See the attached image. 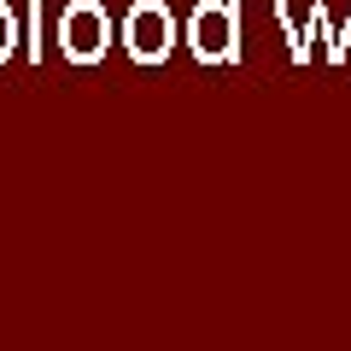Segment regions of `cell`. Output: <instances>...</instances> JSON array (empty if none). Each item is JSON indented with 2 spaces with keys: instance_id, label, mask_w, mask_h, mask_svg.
I'll list each match as a JSON object with an SVG mask.
<instances>
[{
  "instance_id": "obj_2",
  "label": "cell",
  "mask_w": 351,
  "mask_h": 351,
  "mask_svg": "<svg viewBox=\"0 0 351 351\" xmlns=\"http://www.w3.org/2000/svg\"><path fill=\"white\" fill-rule=\"evenodd\" d=\"M112 12H106L100 0H71L64 6V18H59V47H64V59L71 64H100L106 59V47H112Z\"/></svg>"
},
{
  "instance_id": "obj_4",
  "label": "cell",
  "mask_w": 351,
  "mask_h": 351,
  "mask_svg": "<svg viewBox=\"0 0 351 351\" xmlns=\"http://www.w3.org/2000/svg\"><path fill=\"white\" fill-rule=\"evenodd\" d=\"M276 24H281V36H287V53H293V64H304V59H311V36H304V29L293 24V12H287V6H276Z\"/></svg>"
},
{
  "instance_id": "obj_5",
  "label": "cell",
  "mask_w": 351,
  "mask_h": 351,
  "mask_svg": "<svg viewBox=\"0 0 351 351\" xmlns=\"http://www.w3.org/2000/svg\"><path fill=\"white\" fill-rule=\"evenodd\" d=\"M18 47H24V29H18V12L6 6V0H0V64L12 59Z\"/></svg>"
},
{
  "instance_id": "obj_6",
  "label": "cell",
  "mask_w": 351,
  "mask_h": 351,
  "mask_svg": "<svg viewBox=\"0 0 351 351\" xmlns=\"http://www.w3.org/2000/svg\"><path fill=\"white\" fill-rule=\"evenodd\" d=\"M24 53H29V59H41V53H47V47H41V0H29V36H24Z\"/></svg>"
},
{
  "instance_id": "obj_3",
  "label": "cell",
  "mask_w": 351,
  "mask_h": 351,
  "mask_svg": "<svg viewBox=\"0 0 351 351\" xmlns=\"http://www.w3.org/2000/svg\"><path fill=\"white\" fill-rule=\"evenodd\" d=\"M123 47L135 64H164L176 53V18L164 0H135L123 18Z\"/></svg>"
},
{
  "instance_id": "obj_1",
  "label": "cell",
  "mask_w": 351,
  "mask_h": 351,
  "mask_svg": "<svg viewBox=\"0 0 351 351\" xmlns=\"http://www.w3.org/2000/svg\"><path fill=\"white\" fill-rule=\"evenodd\" d=\"M188 53L199 64H240V0H199L188 12Z\"/></svg>"
}]
</instances>
